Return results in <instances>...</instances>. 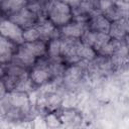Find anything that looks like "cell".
I'll list each match as a JSON object with an SVG mask.
<instances>
[{
    "label": "cell",
    "mask_w": 129,
    "mask_h": 129,
    "mask_svg": "<svg viewBox=\"0 0 129 129\" xmlns=\"http://www.w3.org/2000/svg\"><path fill=\"white\" fill-rule=\"evenodd\" d=\"M15 44L10 39L1 36L0 38V59L2 64L10 61L13 57V52L15 50Z\"/></svg>",
    "instance_id": "ba28073f"
},
{
    "label": "cell",
    "mask_w": 129,
    "mask_h": 129,
    "mask_svg": "<svg viewBox=\"0 0 129 129\" xmlns=\"http://www.w3.org/2000/svg\"><path fill=\"white\" fill-rule=\"evenodd\" d=\"M86 29H88L86 26V22L74 21L72 23H67L66 25H63L61 28V33L68 37L80 38Z\"/></svg>",
    "instance_id": "9c48e42d"
},
{
    "label": "cell",
    "mask_w": 129,
    "mask_h": 129,
    "mask_svg": "<svg viewBox=\"0 0 129 129\" xmlns=\"http://www.w3.org/2000/svg\"><path fill=\"white\" fill-rule=\"evenodd\" d=\"M22 45L36 57L43 55L46 51V45H45L44 41L41 39L31 41V42H24V43H22Z\"/></svg>",
    "instance_id": "7c38bea8"
},
{
    "label": "cell",
    "mask_w": 129,
    "mask_h": 129,
    "mask_svg": "<svg viewBox=\"0 0 129 129\" xmlns=\"http://www.w3.org/2000/svg\"><path fill=\"white\" fill-rule=\"evenodd\" d=\"M36 1H41V0H36Z\"/></svg>",
    "instance_id": "d4e9b609"
},
{
    "label": "cell",
    "mask_w": 129,
    "mask_h": 129,
    "mask_svg": "<svg viewBox=\"0 0 129 129\" xmlns=\"http://www.w3.org/2000/svg\"><path fill=\"white\" fill-rule=\"evenodd\" d=\"M0 31H1V36L10 39L14 43L16 44L24 43V38H23L24 29L15 22H13L12 20L2 19L0 24Z\"/></svg>",
    "instance_id": "7a4b0ae2"
},
{
    "label": "cell",
    "mask_w": 129,
    "mask_h": 129,
    "mask_svg": "<svg viewBox=\"0 0 129 129\" xmlns=\"http://www.w3.org/2000/svg\"><path fill=\"white\" fill-rule=\"evenodd\" d=\"M75 117H76V114L73 112V111H68V112H63L62 114V121L64 122H73V120H75Z\"/></svg>",
    "instance_id": "44dd1931"
},
{
    "label": "cell",
    "mask_w": 129,
    "mask_h": 129,
    "mask_svg": "<svg viewBox=\"0 0 129 129\" xmlns=\"http://www.w3.org/2000/svg\"><path fill=\"white\" fill-rule=\"evenodd\" d=\"M8 103L17 110L27 111L29 108V98L26 92L14 91L8 95Z\"/></svg>",
    "instance_id": "8992f818"
},
{
    "label": "cell",
    "mask_w": 129,
    "mask_h": 129,
    "mask_svg": "<svg viewBox=\"0 0 129 129\" xmlns=\"http://www.w3.org/2000/svg\"><path fill=\"white\" fill-rule=\"evenodd\" d=\"M46 121H47V124L51 127H55V126H58L59 125V121L57 120L56 116L51 114V115H48L47 118H46Z\"/></svg>",
    "instance_id": "7402d4cb"
},
{
    "label": "cell",
    "mask_w": 129,
    "mask_h": 129,
    "mask_svg": "<svg viewBox=\"0 0 129 129\" xmlns=\"http://www.w3.org/2000/svg\"><path fill=\"white\" fill-rule=\"evenodd\" d=\"M35 26L37 27L39 31L41 40L56 38L55 37V26L50 20H42Z\"/></svg>",
    "instance_id": "8fae6325"
},
{
    "label": "cell",
    "mask_w": 129,
    "mask_h": 129,
    "mask_svg": "<svg viewBox=\"0 0 129 129\" xmlns=\"http://www.w3.org/2000/svg\"><path fill=\"white\" fill-rule=\"evenodd\" d=\"M119 1H123V2H128L129 3V0H119Z\"/></svg>",
    "instance_id": "cb8c5ba5"
},
{
    "label": "cell",
    "mask_w": 129,
    "mask_h": 129,
    "mask_svg": "<svg viewBox=\"0 0 129 129\" xmlns=\"http://www.w3.org/2000/svg\"><path fill=\"white\" fill-rule=\"evenodd\" d=\"M13 59H15V62L17 66L20 67H30L34 63L36 56H34L28 49H26L22 44H20V46L17 48L15 55H13L12 57Z\"/></svg>",
    "instance_id": "52a82bcc"
},
{
    "label": "cell",
    "mask_w": 129,
    "mask_h": 129,
    "mask_svg": "<svg viewBox=\"0 0 129 129\" xmlns=\"http://www.w3.org/2000/svg\"><path fill=\"white\" fill-rule=\"evenodd\" d=\"M89 29L96 31V32H103L108 33L111 26V21L108 20L104 14L102 13H96L93 14L90 21H89Z\"/></svg>",
    "instance_id": "5b68a950"
},
{
    "label": "cell",
    "mask_w": 129,
    "mask_h": 129,
    "mask_svg": "<svg viewBox=\"0 0 129 129\" xmlns=\"http://www.w3.org/2000/svg\"><path fill=\"white\" fill-rule=\"evenodd\" d=\"M110 38H111V36H110L108 33L97 32V37H96V41H95V43H94L93 48H94L97 52H99V51L103 48V46L110 40Z\"/></svg>",
    "instance_id": "ac0fdd59"
},
{
    "label": "cell",
    "mask_w": 129,
    "mask_h": 129,
    "mask_svg": "<svg viewBox=\"0 0 129 129\" xmlns=\"http://www.w3.org/2000/svg\"><path fill=\"white\" fill-rule=\"evenodd\" d=\"M36 16L37 15L34 12H32L30 9L27 8V6H25V7L21 8L20 10L11 13L9 19L12 20L13 22H15L16 24H18L19 26H21L23 29H26L28 27L33 26Z\"/></svg>",
    "instance_id": "3957f363"
},
{
    "label": "cell",
    "mask_w": 129,
    "mask_h": 129,
    "mask_svg": "<svg viewBox=\"0 0 129 129\" xmlns=\"http://www.w3.org/2000/svg\"><path fill=\"white\" fill-rule=\"evenodd\" d=\"M96 37H97V32L93 31L91 29H86L85 32L83 33V35L81 36V41L84 44L90 45V46H94V43L96 41Z\"/></svg>",
    "instance_id": "d6986e66"
},
{
    "label": "cell",
    "mask_w": 129,
    "mask_h": 129,
    "mask_svg": "<svg viewBox=\"0 0 129 129\" xmlns=\"http://www.w3.org/2000/svg\"><path fill=\"white\" fill-rule=\"evenodd\" d=\"M26 2V0H1V6L4 11L13 13L25 7Z\"/></svg>",
    "instance_id": "4fadbf2b"
},
{
    "label": "cell",
    "mask_w": 129,
    "mask_h": 129,
    "mask_svg": "<svg viewBox=\"0 0 129 129\" xmlns=\"http://www.w3.org/2000/svg\"><path fill=\"white\" fill-rule=\"evenodd\" d=\"M49 20L54 25H66L73 18V11L71 6L59 0H53L49 3L47 8Z\"/></svg>",
    "instance_id": "6da1fadb"
},
{
    "label": "cell",
    "mask_w": 129,
    "mask_h": 129,
    "mask_svg": "<svg viewBox=\"0 0 129 129\" xmlns=\"http://www.w3.org/2000/svg\"><path fill=\"white\" fill-rule=\"evenodd\" d=\"M129 32V18H121L111 22L109 35L112 38L122 40Z\"/></svg>",
    "instance_id": "277c9868"
},
{
    "label": "cell",
    "mask_w": 129,
    "mask_h": 129,
    "mask_svg": "<svg viewBox=\"0 0 129 129\" xmlns=\"http://www.w3.org/2000/svg\"><path fill=\"white\" fill-rule=\"evenodd\" d=\"M23 38H24V42H31V41H35V40L40 39V34H39L37 27L31 26V27L24 29Z\"/></svg>",
    "instance_id": "2e32d148"
},
{
    "label": "cell",
    "mask_w": 129,
    "mask_h": 129,
    "mask_svg": "<svg viewBox=\"0 0 129 129\" xmlns=\"http://www.w3.org/2000/svg\"><path fill=\"white\" fill-rule=\"evenodd\" d=\"M115 4V0H99V8L102 12L106 11Z\"/></svg>",
    "instance_id": "ffe728a7"
},
{
    "label": "cell",
    "mask_w": 129,
    "mask_h": 129,
    "mask_svg": "<svg viewBox=\"0 0 129 129\" xmlns=\"http://www.w3.org/2000/svg\"><path fill=\"white\" fill-rule=\"evenodd\" d=\"M48 54L52 58H56L60 55V39L53 38L50 39L48 44Z\"/></svg>",
    "instance_id": "e0dca14e"
},
{
    "label": "cell",
    "mask_w": 129,
    "mask_h": 129,
    "mask_svg": "<svg viewBox=\"0 0 129 129\" xmlns=\"http://www.w3.org/2000/svg\"><path fill=\"white\" fill-rule=\"evenodd\" d=\"M96 50L87 44H84L81 42V44L78 47L77 54L81 59H86V60H93L96 56Z\"/></svg>",
    "instance_id": "5bb4252c"
},
{
    "label": "cell",
    "mask_w": 129,
    "mask_h": 129,
    "mask_svg": "<svg viewBox=\"0 0 129 129\" xmlns=\"http://www.w3.org/2000/svg\"><path fill=\"white\" fill-rule=\"evenodd\" d=\"M122 40H118L115 38H110V40L103 46V48L99 51L102 55H112L113 53L116 52V50L119 48V46L121 45Z\"/></svg>",
    "instance_id": "9a60e30c"
},
{
    "label": "cell",
    "mask_w": 129,
    "mask_h": 129,
    "mask_svg": "<svg viewBox=\"0 0 129 129\" xmlns=\"http://www.w3.org/2000/svg\"><path fill=\"white\" fill-rule=\"evenodd\" d=\"M49 76H50L49 66H41V67L37 66L29 74V77L33 81V83L38 85H42L45 82H47Z\"/></svg>",
    "instance_id": "30bf717a"
},
{
    "label": "cell",
    "mask_w": 129,
    "mask_h": 129,
    "mask_svg": "<svg viewBox=\"0 0 129 129\" xmlns=\"http://www.w3.org/2000/svg\"><path fill=\"white\" fill-rule=\"evenodd\" d=\"M125 43H126V45H127L128 48H129V32H128L127 35L125 36Z\"/></svg>",
    "instance_id": "603a6c76"
}]
</instances>
